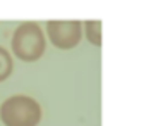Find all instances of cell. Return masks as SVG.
I'll use <instances>...</instances> for the list:
<instances>
[{"label":"cell","instance_id":"obj_5","mask_svg":"<svg viewBox=\"0 0 146 126\" xmlns=\"http://www.w3.org/2000/svg\"><path fill=\"white\" fill-rule=\"evenodd\" d=\"M12 68H14V62H12L11 54L4 47H0V81H4L11 76Z\"/></svg>","mask_w":146,"mask_h":126},{"label":"cell","instance_id":"obj_2","mask_svg":"<svg viewBox=\"0 0 146 126\" xmlns=\"http://www.w3.org/2000/svg\"><path fill=\"white\" fill-rule=\"evenodd\" d=\"M12 50L24 62L38 60L45 52V35L40 24L33 21L19 24L12 36Z\"/></svg>","mask_w":146,"mask_h":126},{"label":"cell","instance_id":"obj_1","mask_svg":"<svg viewBox=\"0 0 146 126\" xmlns=\"http://www.w3.org/2000/svg\"><path fill=\"white\" fill-rule=\"evenodd\" d=\"M0 117L5 126H36L41 119V107L28 95H12L0 105Z\"/></svg>","mask_w":146,"mask_h":126},{"label":"cell","instance_id":"obj_3","mask_svg":"<svg viewBox=\"0 0 146 126\" xmlns=\"http://www.w3.org/2000/svg\"><path fill=\"white\" fill-rule=\"evenodd\" d=\"M46 31L50 42L57 48H72L81 42L83 35V23L78 19H52L46 23Z\"/></svg>","mask_w":146,"mask_h":126},{"label":"cell","instance_id":"obj_4","mask_svg":"<svg viewBox=\"0 0 146 126\" xmlns=\"http://www.w3.org/2000/svg\"><path fill=\"white\" fill-rule=\"evenodd\" d=\"M84 33L90 43L100 47L102 45V21H86L84 23Z\"/></svg>","mask_w":146,"mask_h":126}]
</instances>
